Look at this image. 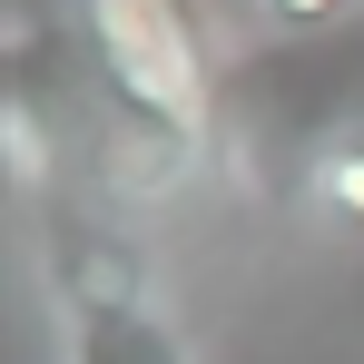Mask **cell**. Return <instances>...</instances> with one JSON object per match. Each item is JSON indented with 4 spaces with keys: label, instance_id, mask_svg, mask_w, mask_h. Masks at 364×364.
<instances>
[{
    "label": "cell",
    "instance_id": "3957f363",
    "mask_svg": "<svg viewBox=\"0 0 364 364\" xmlns=\"http://www.w3.org/2000/svg\"><path fill=\"white\" fill-rule=\"evenodd\" d=\"M69 10H79V40L119 99H138V109H158V119H178L187 138L217 148L227 50H217L207 0H69Z\"/></svg>",
    "mask_w": 364,
    "mask_h": 364
},
{
    "label": "cell",
    "instance_id": "277c9868",
    "mask_svg": "<svg viewBox=\"0 0 364 364\" xmlns=\"http://www.w3.org/2000/svg\"><path fill=\"white\" fill-rule=\"evenodd\" d=\"M305 217L325 227V237H355L364 246V128L315 168V187H305Z\"/></svg>",
    "mask_w": 364,
    "mask_h": 364
},
{
    "label": "cell",
    "instance_id": "7a4b0ae2",
    "mask_svg": "<svg viewBox=\"0 0 364 364\" xmlns=\"http://www.w3.org/2000/svg\"><path fill=\"white\" fill-rule=\"evenodd\" d=\"M20 217H30V256H40V286H50L60 364H207L197 335L178 325L168 286H158L148 246L128 237V217H109L79 187H50Z\"/></svg>",
    "mask_w": 364,
    "mask_h": 364
},
{
    "label": "cell",
    "instance_id": "5b68a950",
    "mask_svg": "<svg viewBox=\"0 0 364 364\" xmlns=\"http://www.w3.org/2000/svg\"><path fill=\"white\" fill-rule=\"evenodd\" d=\"M266 20H276V40H315V30H345L355 20V0H256Z\"/></svg>",
    "mask_w": 364,
    "mask_h": 364
},
{
    "label": "cell",
    "instance_id": "6da1fadb",
    "mask_svg": "<svg viewBox=\"0 0 364 364\" xmlns=\"http://www.w3.org/2000/svg\"><path fill=\"white\" fill-rule=\"evenodd\" d=\"M364 128V20L315 40H266L227 60L217 89V168L256 207H305L315 168Z\"/></svg>",
    "mask_w": 364,
    "mask_h": 364
}]
</instances>
